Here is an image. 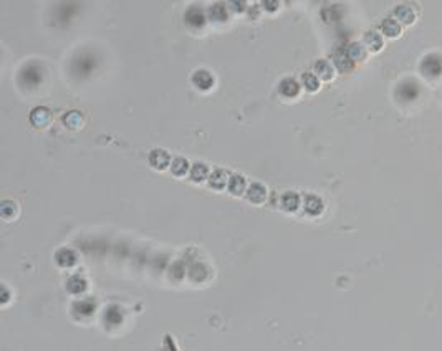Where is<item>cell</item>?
Returning <instances> with one entry per match:
<instances>
[{
	"label": "cell",
	"mask_w": 442,
	"mask_h": 351,
	"mask_svg": "<svg viewBox=\"0 0 442 351\" xmlns=\"http://www.w3.org/2000/svg\"><path fill=\"white\" fill-rule=\"evenodd\" d=\"M43 70L38 63H28L20 71V85H25L27 88H35L38 83H42Z\"/></svg>",
	"instance_id": "cell-1"
},
{
	"label": "cell",
	"mask_w": 442,
	"mask_h": 351,
	"mask_svg": "<svg viewBox=\"0 0 442 351\" xmlns=\"http://www.w3.org/2000/svg\"><path fill=\"white\" fill-rule=\"evenodd\" d=\"M392 18L399 23L401 27H409L412 25V23L416 22V12L414 8H412L411 5H407V3H401V5H396V8L392 10Z\"/></svg>",
	"instance_id": "cell-2"
},
{
	"label": "cell",
	"mask_w": 442,
	"mask_h": 351,
	"mask_svg": "<svg viewBox=\"0 0 442 351\" xmlns=\"http://www.w3.org/2000/svg\"><path fill=\"white\" fill-rule=\"evenodd\" d=\"M184 20H186V23L191 28H194V30H199V28H202L204 25H206V13H204L202 8L191 7L186 12V15H184Z\"/></svg>",
	"instance_id": "cell-3"
},
{
	"label": "cell",
	"mask_w": 442,
	"mask_h": 351,
	"mask_svg": "<svg viewBox=\"0 0 442 351\" xmlns=\"http://www.w3.org/2000/svg\"><path fill=\"white\" fill-rule=\"evenodd\" d=\"M171 162V156L167 154V151L164 149H152L149 152V164H151L154 169H166Z\"/></svg>",
	"instance_id": "cell-4"
},
{
	"label": "cell",
	"mask_w": 442,
	"mask_h": 351,
	"mask_svg": "<svg viewBox=\"0 0 442 351\" xmlns=\"http://www.w3.org/2000/svg\"><path fill=\"white\" fill-rule=\"evenodd\" d=\"M192 83L194 86L199 88V90H211V88L214 86V76L211 75V71L207 70H197L194 71L192 75Z\"/></svg>",
	"instance_id": "cell-5"
},
{
	"label": "cell",
	"mask_w": 442,
	"mask_h": 351,
	"mask_svg": "<svg viewBox=\"0 0 442 351\" xmlns=\"http://www.w3.org/2000/svg\"><path fill=\"white\" fill-rule=\"evenodd\" d=\"M313 68H315V76L318 80L330 81L333 80V76H335V67L328 60H318Z\"/></svg>",
	"instance_id": "cell-6"
},
{
	"label": "cell",
	"mask_w": 442,
	"mask_h": 351,
	"mask_svg": "<svg viewBox=\"0 0 442 351\" xmlns=\"http://www.w3.org/2000/svg\"><path fill=\"white\" fill-rule=\"evenodd\" d=\"M30 121L37 128H47L52 123V113L47 108H35L30 115Z\"/></svg>",
	"instance_id": "cell-7"
},
{
	"label": "cell",
	"mask_w": 442,
	"mask_h": 351,
	"mask_svg": "<svg viewBox=\"0 0 442 351\" xmlns=\"http://www.w3.org/2000/svg\"><path fill=\"white\" fill-rule=\"evenodd\" d=\"M348 57L351 58L353 63H361L366 60L368 57V48L365 47V43H360V42H353L350 43V47H348Z\"/></svg>",
	"instance_id": "cell-8"
},
{
	"label": "cell",
	"mask_w": 442,
	"mask_h": 351,
	"mask_svg": "<svg viewBox=\"0 0 442 351\" xmlns=\"http://www.w3.org/2000/svg\"><path fill=\"white\" fill-rule=\"evenodd\" d=\"M333 65L340 73H348L353 70V65L355 63L351 62V58L348 57V53L345 52H338L333 55Z\"/></svg>",
	"instance_id": "cell-9"
},
{
	"label": "cell",
	"mask_w": 442,
	"mask_h": 351,
	"mask_svg": "<svg viewBox=\"0 0 442 351\" xmlns=\"http://www.w3.org/2000/svg\"><path fill=\"white\" fill-rule=\"evenodd\" d=\"M381 32H382V35L387 38H397V37H401L402 27L394 20V18H386V20H382V23H381Z\"/></svg>",
	"instance_id": "cell-10"
},
{
	"label": "cell",
	"mask_w": 442,
	"mask_h": 351,
	"mask_svg": "<svg viewBox=\"0 0 442 351\" xmlns=\"http://www.w3.org/2000/svg\"><path fill=\"white\" fill-rule=\"evenodd\" d=\"M365 47L372 53H377L384 47V40H382L381 33L377 32H368L365 35Z\"/></svg>",
	"instance_id": "cell-11"
},
{
	"label": "cell",
	"mask_w": 442,
	"mask_h": 351,
	"mask_svg": "<svg viewBox=\"0 0 442 351\" xmlns=\"http://www.w3.org/2000/svg\"><path fill=\"white\" fill-rule=\"evenodd\" d=\"M247 199L252 202V204H262L263 201L267 199V189L262 184H252L248 187L247 192Z\"/></svg>",
	"instance_id": "cell-12"
},
{
	"label": "cell",
	"mask_w": 442,
	"mask_h": 351,
	"mask_svg": "<svg viewBox=\"0 0 442 351\" xmlns=\"http://www.w3.org/2000/svg\"><path fill=\"white\" fill-rule=\"evenodd\" d=\"M280 93L285 98H296L298 93H300V85L293 80V78H285L282 83H280Z\"/></svg>",
	"instance_id": "cell-13"
},
{
	"label": "cell",
	"mask_w": 442,
	"mask_h": 351,
	"mask_svg": "<svg viewBox=\"0 0 442 351\" xmlns=\"http://www.w3.org/2000/svg\"><path fill=\"white\" fill-rule=\"evenodd\" d=\"M228 181H230V179H228V174H227V172H225V171H222V169H217V171H214V172H212L211 179H209V184H211V187H214V189L222 191L223 187H225V184H227Z\"/></svg>",
	"instance_id": "cell-14"
},
{
	"label": "cell",
	"mask_w": 442,
	"mask_h": 351,
	"mask_svg": "<svg viewBox=\"0 0 442 351\" xmlns=\"http://www.w3.org/2000/svg\"><path fill=\"white\" fill-rule=\"evenodd\" d=\"M298 204H300V197H298L295 192H285V194L280 197V207L288 212L296 211Z\"/></svg>",
	"instance_id": "cell-15"
},
{
	"label": "cell",
	"mask_w": 442,
	"mask_h": 351,
	"mask_svg": "<svg viewBox=\"0 0 442 351\" xmlns=\"http://www.w3.org/2000/svg\"><path fill=\"white\" fill-rule=\"evenodd\" d=\"M63 123L70 130H78V128H81L83 125V116L79 111H70L68 115L63 116Z\"/></svg>",
	"instance_id": "cell-16"
},
{
	"label": "cell",
	"mask_w": 442,
	"mask_h": 351,
	"mask_svg": "<svg viewBox=\"0 0 442 351\" xmlns=\"http://www.w3.org/2000/svg\"><path fill=\"white\" fill-rule=\"evenodd\" d=\"M209 17L214 22H227V8L222 3H214V5L209 8Z\"/></svg>",
	"instance_id": "cell-17"
},
{
	"label": "cell",
	"mask_w": 442,
	"mask_h": 351,
	"mask_svg": "<svg viewBox=\"0 0 442 351\" xmlns=\"http://www.w3.org/2000/svg\"><path fill=\"white\" fill-rule=\"evenodd\" d=\"M301 83H303V86H305V90L310 93H315L320 90V80L315 76V73H303Z\"/></svg>",
	"instance_id": "cell-18"
},
{
	"label": "cell",
	"mask_w": 442,
	"mask_h": 351,
	"mask_svg": "<svg viewBox=\"0 0 442 351\" xmlns=\"http://www.w3.org/2000/svg\"><path fill=\"white\" fill-rule=\"evenodd\" d=\"M228 191L233 196H240L245 191V179L242 176H232L230 181H228Z\"/></svg>",
	"instance_id": "cell-19"
},
{
	"label": "cell",
	"mask_w": 442,
	"mask_h": 351,
	"mask_svg": "<svg viewBox=\"0 0 442 351\" xmlns=\"http://www.w3.org/2000/svg\"><path fill=\"white\" fill-rule=\"evenodd\" d=\"M207 174H209V169L202 162H197V164H194L191 167V179L194 182H202L207 177Z\"/></svg>",
	"instance_id": "cell-20"
},
{
	"label": "cell",
	"mask_w": 442,
	"mask_h": 351,
	"mask_svg": "<svg viewBox=\"0 0 442 351\" xmlns=\"http://www.w3.org/2000/svg\"><path fill=\"white\" fill-rule=\"evenodd\" d=\"M323 209V202L318 199V197L315 196H308L305 199V211L308 212V214H318V212H321Z\"/></svg>",
	"instance_id": "cell-21"
},
{
	"label": "cell",
	"mask_w": 442,
	"mask_h": 351,
	"mask_svg": "<svg viewBox=\"0 0 442 351\" xmlns=\"http://www.w3.org/2000/svg\"><path fill=\"white\" fill-rule=\"evenodd\" d=\"M171 171H172V174L177 176V177L186 176V172L189 171V162L186 159H182V157H177V159L172 161Z\"/></svg>",
	"instance_id": "cell-22"
},
{
	"label": "cell",
	"mask_w": 442,
	"mask_h": 351,
	"mask_svg": "<svg viewBox=\"0 0 442 351\" xmlns=\"http://www.w3.org/2000/svg\"><path fill=\"white\" fill-rule=\"evenodd\" d=\"M230 5H232V8L235 12H243V8H245V3H243V2L242 3H235V2H233V3H230Z\"/></svg>",
	"instance_id": "cell-23"
},
{
	"label": "cell",
	"mask_w": 442,
	"mask_h": 351,
	"mask_svg": "<svg viewBox=\"0 0 442 351\" xmlns=\"http://www.w3.org/2000/svg\"><path fill=\"white\" fill-rule=\"evenodd\" d=\"M263 7H267V10H275L278 7V2H263Z\"/></svg>",
	"instance_id": "cell-24"
}]
</instances>
